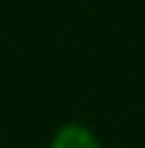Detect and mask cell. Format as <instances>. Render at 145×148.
<instances>
[{
	"instance_id": "obj_1",
	"label": "cell",
	"mask_w": 145,
	"mask_h": 148,
	"mask_svg": "<svg viewBox=\"0 0 145 148\" xmlns=\"http://www.w3.org/2000/svg\"><path fill=\"white\" fill-rule=\"evenodd\" d=\"M51 148H97V139L91 136L85 127H79V124H67V127H64V130L55 136Z\"/></svg>"
}]
</instances>
